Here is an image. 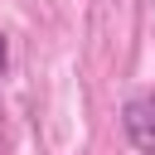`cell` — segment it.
I'll return each mask as SVG.
<instances>
[{
	"label": "cell",
	"mask_w": 155,
	"mask_h": 155,
	"mask_svg": "<svg viewBox=\"0 0 155 155\" xmlns=\"http://www.w3.org/2000/svg\"><path fill=\"white\" fill-rule=\"evenodd\" d=\"M0 73H5V39H0Z\"/></svg>",
	"instance_id": "2"
},
{
	"label": "cell",
	"mask_w": 155,
	"mask_h": 155,
	"mask_svg": "<svg viewBox=\"0 0 155 155\" xmlns=\"http://www.w3.org/2000/svg\"><path fill=\"white\" fill-rule=\"evenodd\" d=\"M121 126L140 155H155V97H131L121 107Z\"/></svg>",
	"instance_id": "1"
}]
</instances>
